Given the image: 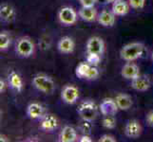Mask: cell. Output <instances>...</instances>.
I'll return each mask as SVG.
<instances>
[{
    "mask_svg": "<svg viewBox=\"0 0 153 142\" xmlns=\"http://www.w3.org/2000/svg\"><path fill=\"white\" fill-rule=\"evenodd\" d=\"M145 51L144 44L139 42H133L124 46L120 50V56L126 62H133L143 55Z\"/></svg>",
    "mask_w": 153,
    "mask_h": 142,
    "instance_id": "cell-1",
    "label": "cell"
},
{
    "mask_svg": "<svg viewBox=\"0 0 153 142\" xmlns=\"http://www.w3.org/2000/svg\"><path fill=\"white\" fill-rule=\"evenodd\" d=\"M77 113L82 119L93 121L98 116V107L94 102L91 101V99H87V101H84L79 104Z\"/></svg>",
    "mask_w": 153,
    "mask_h": 142,
    "instance_id": "cell-2",
    "label": "cell"
},
{
    "mask_svg": "<svg viewBox=\"0 0 153 142\" xmlns=\"http://www.w3.org/2000/svg\"><path fill=\"white\" fill-rule=\"evenodd\" d=\"M33 85L37 90L45 94H51L54 91L55 85L53 80L45 74H37L33 79Z\"/></svg>",
    "mask_w": 153,
    "mask_h": 142,
    "instance_id": "cell-3",
    "label": "cell"
},
{
    "mask_svg": "<svg viewBox=\"0 0 153 142\" xmlns=\"http://www.w3.org/2000/svg\"><path fill=\"white\" fill-rule=\"evenodd\" d=\"M75 74L78 78L85 79V80H95L99 76V71L96 66L91 65L87 62L80 63L75 69Z\"/></svg>",
    "mask_w": 153,
    "mask_h": 142,
    "instance_id": "cell-4",
    "label": "cell"
},
{
    "mask_svg": "<svg viewBox=\"0 0 153 142\" xmlns=\"http://www.w3.org/2000/svg\"><path fill=\"white\" fill-rule=\"evenodd\" d=\"M35 50L33 42L28 37H21L15 45V52L22 58H29L33 56Z\"/></svg>",
    "mask_w": 153,
    "mask_h": 142,
    "instance_id": "cell-5",
    "label": "cell"
},
{
    "mask_svg": "<svg viewBox=\"0 0 153 142\" xmlns=\"http://www.w3.org/2000/svg\"><path fill=\"white\" fill-rule=\"evenodd\" d=\"M58 19L65 26H72L77 22V13L71 7H63L58 12Z\"/></svg>",
    "mask_w": 153,
    "mask_h": 142,
    "instance_id": "cell-6",
    "label": "cell"
},
{
    "mask_svg": "<svg viewBox=\"0 0 153 142\" xmlns=\"http://www.w3.org/2000/svg\"><path fill=\"white\" fill-rule=\"evenodd\" d=\"M86 47L87 53H93L102 56L105 50V43L102 38L98 36H93L88 40Z\"/></svg>",
    "mask_w": 153,
    "mask_h": 142,
    "instance_id": "cell-7",
    "label": "cell"
},
{
    "mask_svg": "<svg viewBox=\"0 0 153 142\" xmlns=\"http://www.w3.org/2000/svg\"><path fill=\"white\" fill-rule=\"evenodd\" d=\"M61 98L63 102L68 104H74L79 99V90L74 85H68L62 89Z\"/></svg>",
    "mask_w": 153,
    "mask_h": 142,
    "instance_id": "cell-8",
    "label": "cell"
},
{
    "mask_svg": "<svg viewBox=\"0 0 153 142\" xmlns=\"http://www.w3.org/2000/svg\"><path fill=\"white\" fill-rule=\"evenodd\" d=\"M99 109L103 116H115L118 112L119 107L115 102V99H113L111 98H107L103 99Z\"/></svg>",
    "mask_w": 153,
    "mask_h": 142,
    "instance_id": "cell-9",
    "label": "cell"
},
{
    "mask_svg": "<svg viewBox=\"0 0 153 142\" xmlns=\"http://www.w3.org/2000/svg\"><path fill=\"white\" fill-rule=\"evenodd\" d=\"M16 13L12 5L3 3L0 6V19L4 23H12L15 20Z\"/></svg>",
    "mask_w": 153,
    "mask_h": 142,
    "instance_id": "cell-10",
    "label": "cell"
},
{
    "mask_svg": "<svg viewBox=\"0 0 153 142\" xmlns=\"http://www.w3.org/2000/svg\"><path fill=\"white\" fill-rule=\"evenodd\" d=\"M142 126L136 119H131L126 123L125 127V134L129 138H138L142 134Z\"/></svg>",
    "mask_w": 153,
    "mask_h": 142,
    "instance_id": "cell-11",
    "label": "cell"
},
{
    "mask_svg": "<svg viewBox=\"0 0 153 142\" xmlns=\"http://www.w3.org/2000/svg\"><path fill=\"white\" fill-rule=\"evenodd\" d=\"M58 127V119L54 115L46 114L41 118L40 128L45 132H52Z\"/></svg>",
    "mask_w": 153,
    "mask_h": 142,
    "instance_id": "cell-12",
    "label": "cell"
},
{
    "mask_svg": "<svg viewBox=\"0 0 153 142\" xmlns=\"http://www.w3.org/2000/svg\"><path fill=\"white\" fill-rule=\"evenodd\" d=\"M151 86V82L149 78L145 75H140L137 78L131 80V87L134 90L140 91V92H145L147 91Z\"/></svg>",
    "mask_w": 153,
    "mask_h": 142,
    "instance_id": "cell-13",
    "label": "cell"
},
{
    "mask_svg": "<svg viewBox=\"0 0 153 142\" xmlns=\"http://www.w3.org/2000/svg\"><path fill=\"white\" fill-rule=\"evenodd\" d=\"M121 75L126 80H133V79L140 76V68L139 66L132 64V63H128L126 64L121 70Z\"/></svg>",
    "mask_w": 153,
    "mask_h": 142,
    "instance_id": "cell-14",
    "label": "cell"
},
{
    "mask_svg": "<svg viewBox=\"0 0 153 142\" xmlns=\"http://www.w3.org/2000/svg\"><path fill=\"white\" fill-rule=\"evenodd\" d=\"M57 49L63 54H71L75 49V43L72 38L68 36H64L58 42Z\"/></svg>",
    "mask_w": 153,
    "mask_h": 142,
    "instance_id": "cell-15",
    "label": "cell"
},
{
    "mask_svg": "<svg viewBox=\"0 0 153 142\" xmlns=\"http://www.w3.org/2000/svg\"><path fill=\"white\" fill-rule=\"evenodd\" d=\"M27 115L31 119H41L46 115L45 108L40 103L33 102L28 105L27 107Z\"/></svg>",
    "mask_w": 153,
    "mask_h": 142,
    "instance_id": "cell-16",
    "label": "cell"
},
{
    "mask_svg": "<svg viewBox=\"0 0 153 142\" xmlns=\"http://www.w3.org/2000/svg\"><path fill=\"white\" fill-rule=\"evenodd\" d=\"M8 83L9 85L12 87L13 89H14L15 91L17 92H21L23 90V80L21 76L18 74L17 72H15L14 70L10 71L8 75Z\"/></svg>",
    "mask_w": 153,
    "mask_h": 142,
    "instance_id": "cell-17",
    "label": "cell"
},
{
    "mask_svg": "<svg viewBox=\"0 0 153 142\" xmlns=\"http://www.w3.org/2000/svg\"><path fill=\"white\" fill-rule=\"evenodd\" d=\"M79 16L80 18L86 22H93L98 18L97 15V10L93 7H83L79 10Z\"/></svg>",
    "mask_w": 153,
    "mask_h": 142,
    "instance_id": "cell-18",
    "label": "cell"
},
{
    "mask_svg": "<svg viewBox=\"0 0 153 142\" xmlns=\"http://www.w3.org/2000/svg\"><path fill=\"white\" fill-rule=\"evenodd\" d=\"M115 16L116 15L111 12H108V10H103V12L98 15V22L99 24L103 26V27H113L115 24Z\"/></svg>",
    "mask_w": 153,
    "mask_h": 142,
    "instance_id": "cell-19",
    "label": "cell"
},
{
    "mask_svg": "<svg viewBox=\"0 0 153 142\" xmlns=\"http://www.w3.org/2000/svg\"><path fill=\"white\" fill-rule=\"evenodd\" d=\"M115 102L117 103L119 109L124 110V111H126V110L131 108V106H132V104H133L132 98H131L129 95L125 94V93H119L118 95H116Z\"/></svg>",
    "mask_w": 153,
    "mask_h": 142,
    "instance_id": "cell-20",
    "label": "cell"
},
{
    "mask_svg": "<svg viewBox=\"0 0 153 142\" xmlns=\"http://www.w3.org/2000/svg\"><path fill=\"white\" fill-rule=\"evenodd\" d=\"M77 140V132L71 126H65L59 135L60 142H74Z\"/></svg>",
    "mask_w": 153,
    "mask_h": 142,
    "instance_id": "cell-21",
    "label": "cell"
},
{
    "mask_svg": "<svg viewBox=\"0 0 153 142\" xmlns=\"http://www.w3.org/2000/svg\"><path fill=\"white\" fill-rule=\"evenodd\" d=\"M130 5L125 0H115L112 3V13L116 16H124L129 12Z\"/></svg>",
    "mask_w": 153,
    "mask_h": 142,
    "instance_id": "cell-22",
    "label": "cell"
},
{
    "mask_svg": "<svg viewBox=\"0 0 153 142\" xmlns=\"http://www.w3.org/2000/svg\"><path fill=\"white\" fill-rule=\"evenodd\" d=\"M12 42V37L7 31H2L0 33V49L1 50H6L10 45Z\"/></svg>",
    "mask_w": 153,
    "mask_h": 142,
    "instance_id": "cell-23",
    "label": "cell"
},
{
    "mask_svg": "<svg viewBox=\"0 0 153 142\" xmlns=\"http://www.w3.org/2000/svg\"><path fill=\"white\" fill-rule=\"evenodd\" d=\"M102 125L107 129H114L116 126V118L114 116H104Z\"/></svg>",
    "mask_w": 153,
    "mask_h": 142,
    "instance_id": "cell-24",
    "label": "cell"
},
{
    "mask_svg": "<svg viewBox=\"0 0 153 142\" xmlns=\"http://www.w3.org/2000/svg\"><path fill=\"white\" fill-rule=\"evenodd\" d=\"M91 121H88V120L86 119H82V121L80 122V125H79V129L81 130V132L85 135H89L91 133L92 130V125L91 123Z\"/></svg>",
    "mask_w": 153,
    "mask_h": 142,
    "instance_id": "cell-25",
    "label": "cell"
},
{
    "mask_svg": "<svg viewBox=\"0 0 153 142\" xmlns=\"http://www.w3.org/2000/svg\"><path fill=\"white\" fill-rule=\"evenodd\" d=\"M87 62L91 65L97 66L101 63V55L93 54V53H88L87 55Z\"/></svg>",
    "mask_w": 153,
    "mask_h": 142,
    "instance_id": "cell-26",
    "label": "cell"
},
{
    "mask_svg": "<svg viewBox=\"0 0 153 142\" xmlns=\"http://www.w3.org/2000/svg\"><path fill=\"white\" fill-rule=\"evenodd\" d=\"M130 7L135 10H140L145 7L146 0H128Z\"/></svg>",
    "mask_w": 153,
    "mask_h": 142,
    "instance_id": "cell-27",
    "label": "cell"
},
{
    "mask_svg": "<svg viewBox=\"0 0 153 142\" xmlns=\"http://www.w3.org/2000/svg\"><path fill=\"white\" fill-rule=\"evenodd\" d=\"M39 46L42 49H48L51 46V40L48 37H42L39 41Z\"/></svg>",
    "mask_w": 153,
    "mask_h": 142,
    "instance_id": "cell-28",
    "label": "cell"
},
{
    "mask_svg": "<svg viewBox=\"0 0 153 142\" xmlns=\"http://www.w3.org/2000/svg\"><path fill=\"white\" fill-rule=\"evenodd\" d=\"M99 142H116V138L110 135H103L99 138Z\"/></svg>",
    "mask_w": 153,
    "mask_h": 142,
    "instance_id": "cell-29",
    "label": "cell"
},
{
    "mask_svg": "<svg viewBox=\"0 0 153 142\" xmlns=\"http://www.w3.org/2000/svg\"><path fill=\"white\" fill-rule=\"evenodd\" d=\"M83 7H93L96 0H79Z\"/></svg>",
    "mask_w": 153,
    "mask_h": 142,
    "instance_id": "cell-30",
    "label": "cell"
},
{
    "mask_svg": "<svg viewBox=\"0 0 153 142\" xmlns=\"http://www.w3.org/2000/svg\"><path fill=\"white\" fill-rule=\"evenodd\" d=\"M146 123L150 127H153V110L149 111L147 113L146 117Z\"/></svg>",
    "mask_w": 153,
    "mask_h": 142,
    "instance_id": "cell-31",
    "label": "cell"
},
{
    "mask_svg": "<svg viewBox=\"0 0 153 142\" xmlns=\"http://www.w3.org/2000/svg\"><path fill=\"white\" fill-rule=\"evenodd\" d=\"M79 141H80V142H91L92 139L91 138L89 135H85V134H84L80 138V139H79Z\"/></svg>",
    "mask_w": 153,
    "mask_h": 142,
    "instance_id": "cell-32",
    "label": "cell"
},
{
    "mask_svg": "<svg viewBox=\"0 0 153 142\" xmlns=\"http://www.w3.org/2000/svg\"><path fill=\"white\" fill-rule=\"evenodd\" d=\"M6 91V83L3 80H0V93H4Z\"/></svg>",
    "mask_w": 153,
    "mask_h": 142,
    "instance_id": "cell-33",
    "label": "cell"
},
{
    "mask_svg": "<svg viewBox=\"0 0 153 142\" xmlns=\"http://www.w3.org/2000/svg\"><path fill=\"white\" fill-rule=\"evenodd\" d=\"M0 138H0V140H1V141H9V139H6L7 138L5 135H0Z\"/></svg>",
    "mask_w": 153,
    "mask_h": 142,
    "instance_id": "cell-34",
    "label": "cell"
},
{
    "mask_svg": "<svg viewBox=\"0 0 153 142\" xmlns=\"http://www.w3.org/2000/svg\"><path fill=\"white\" fill-rule=\"evenodd\" d=\"M105 1L107 2V3H113L115 0H105Z\"/></svg>",
    "mask_w": 153,
    "mask_h": 142,
    "instance_id": "cell-35",
    "label": "cell"
},
{
    "mask_svg": "<svg viewBox=\"0 0 153 142\" xmlns=\"http://www.w3.org/2000/svg\"><path fill=\"white\" fill-rule=\"evenodd\" d=\"M151 58H152V61H153V51H152V55H151Z\"/></svg>",
    "mask_w": 153,
    "mask_h": 142,
    "instance_id": "cell-36",
    "label": "cell"
}]
</instances>
